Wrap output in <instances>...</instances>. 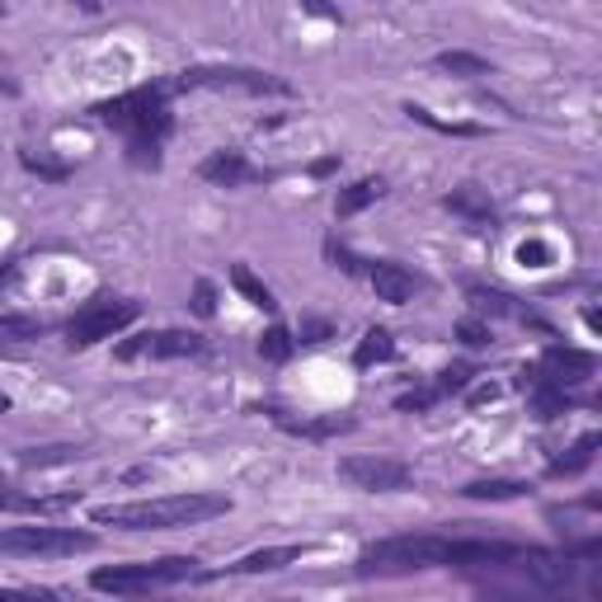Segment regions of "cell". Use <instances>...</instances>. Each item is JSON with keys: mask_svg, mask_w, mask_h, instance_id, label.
I'll use <instances>...</instances> for the list:
<instances>
[{"mask_svg": "<svg viewBox=\"0 0 602 602\" xmlns=\"http://www.w3.org/2000/svg\"><path fill=\"white\" fill-rule=\"evenodd\" d=\"M231 499L226 494H165V499H133V504H99L90 509L95 527L113 532H170V527H198L226 518Z\"/></svg>", "mask_w": 602, "mask_h": 602, "instance_id": "obj_1", "label": "cell"}, {"mask_svg": "<svg viewBox=\"0 0 602 602\" xmlns=\"http://www.w3.org/2000/svg\"><path fill=\"white\" fill-rule=\"evenodd\" d=\"M95 118L127 137V151H133L137 165H161V147L175 127L161 85H137L118 99H104V104H95Z\"/></svg>", "mask_w": 602, "mask_h": 602, "instance_id": "obj_2", "label": "cell"}, {"mask_svg": "<svg viewBox=\"0 0 602 602\" xmlns=\"http://www.w3.org/2000/svg\"><path fill=\"white\" fill-rule=\"evenodd\" d=\"M193 555H165V561H133V565H104L90 575L95 593H113V598H137V593H155V589H175V584L198 579Z\"/></svg>", "mask_w": 602, "mask_h": 602, "instance_id": "obj_3", "label": "cell"}, {"mask_svg": "<svg viewBox=\"0 0 602 602\" xmlns=\"http://www.w3.org/2000/svg\"><path fill=\"white\" fill-rule=\"evenodd\" d=\"M95 547L99 537L76 532V527H48V523L0 527V555H14V561H62V555H85Z\"/></svg>", "mask_w": 602, "mask_h": 602, "instance_id": "obj_4", "label": "cell"}, {"mask_svg": "<svg viewBox=\"0 0 602 602\" xmlns=\"http://www.w3.org/2000/svg\"><path fill=\"white\" fill-rule=\"evenodd\" d=\"M137 315H141V306H137V301H127V297H95V301H85V306L66 321V349H90V343H99V339L123 335Z\"/></svg>", "mask_w": 602, "mask_h": 602, "instance_id": "obj_5", "label": "cell"}, {"mask_svg": "<svg viewBox=\"0 0 602 602\" xmlns=\"http://www.w3.org/2000/svg\"><path fill=\"white\" fill-rule=\"evenodd\" d=\"M175 90H240V95H278L288 99L292 85L274 71H250V66H189L175 76Z\"/></svg>", "mask_w": 602, "mask_h": 602, "instance_id": "obj_6", "label": "cell"}, {"mask_svg": "<svg viewBox=\"0 0 602 602\" xmlns=\"http://www.w3.org/2000/svg\"><path fill=\"white\" fill-rule=\"evenodd\" d=\"M339 480L349 490H367V494H396L410 490L414 471L400 456H381V452H358V456H339Z\"/></svg>", "mask_w": 602, "mask_h": 602, "instance_id": "obj_7", "label": "cell"}, {"mask_svg": "<svg viewBox=\"0 0 602 602\" xmlns=\"http://www.w3.org/2000/svg\"><path fill=\"white\" fill-rule=\"evenodd\" d=\"M208 343L203 335H193V329H155V335H133L123 339L113 358L118 363H133V358H198Z\"/></svg>", "mask_w": 602, "mask_h": 602, "instance_id": "obj_8", "label": "cell"}, {"mask_svg": "<svg viewBox=\"0 0 602 602\" xmlns=\"http://www.w3.org/2000/svg\"><path fill=\"white\" fill-rule=\"evenodd\" d=\"M367 283H372V292H377V301H386V306H405V301H414V292L424 288V278L419 274H410L405 264H396V260H377L367 268Z\"/></svg>", "mask_w": 602, "mask_h": 602, "instance_id": "obj_9", "label": "cell"}, {"mask_svg": "<svg viewBox=\"0 0 602 602\" xmlns=\"http://www.w3.org/2000/svg\"><path fill=\"white\" fill-rule=\"evenodd\" d=\"M541 372H547L551 381H561V386H579V381H589L593 372H598V358L589 349H569V343H551L547 358H541Z\"/></svg>", "mask_w": 602, "mask_h": 602, "instance_id": "obj_10", "label": "cell"}, {"mask_svg": "<svg viewBox=\"0 0 602 602\" xmlns=\"http://www.w3.org/2000/svg\"><path fill=\"white\" fill-rule=\"evenodd\" d=\"M198 179L217 184V189H240V184L254 179V170H250V161L240 151H212L208 161L198 165Z\"/></svg>", "mask_w": 602, "mask_h": 602, "instance_id": "obj_11", "label": "cell"}, {"mask_svg": "<svg viewBox=\"0 0 602 602\" xmlns=\"http://www.w3.org/2000/svg\"><path fill=\"white\" fill-rule=\"evenodd\" d=\"M442 208L456 212V217L471 222V226H494V222H499V212H494V203H490V193L476 189V184H462V189H452L448 198H442Z\"/></svg>", "mask_w": 602, "mask_h": 602, "instance_id": "obj_12", "label": "cell"}, {"mask_svg": "<svg viewBox=\"0 0 602 602\" xmlns=\"http://www.w3.org/2000/svg\"><path fill=\"white\" fill-rule=\"evenodd\" d=\"M301 555H311V547H264V551L240 555V561L226 565V569H231V575H274V569L297 565Z\"/></svg>", "mask_w": 602, "mask_h": 602, "instance_id": "obj_13", "label": "cell"}, {"mask_svg": "<svg viewBox=\"0 0 602 602\" xmlns=\"http://www.w3.org/2000/svg\"><path fill=\"white\" fill-rule=\"evenodd\" d=\"M471 297V306H476L480 315H513V321H523V325H537V329H551L541 315H532V311H523L518 301H513L509 292H494V288H471L466 292Z\"/></svg>", "mask_w": 602, "mask_h": 602, "instance_id": "obj_14", "label": "cell"}, {"mask_svg": "<svg viewBox=\"0 0 602 602\" xmlns=\"http://www.w3.org/2000/svg\"><path fill=\"white\" fill-rule=\"evenodd\" d=\"M386 193V179H377V175H367V179H353L349 189H339V198H335V217L343 222V217H358L367 203H377V198Z\"/></svg>", "mask_w": 602, "mask_h": 602, "instance_id": "obj_15", "label": "cell"}, {"mask_svg": "<svg viewBox=\"0 0 602 602\" xmlns=\"http://www.w3.org/2000/svg\"><path fill=\"white\" fill-rule=\"evenodd\" d=\"M598 448H602V434H584V438L575 442V448H569V456L551 462V476H555V480H575V476H584V471L593 466Z\"/></svg>", "mask_w": 602, "mask_h": 602, "instance_id": "obj_16", "label": "cell"}, {"mask_svg": "<svg viewBox=\"0 0 602 602\" xmlns=\"http://www.w3.org/2000/svg\"><path fill=\"white\" fill-rule=\"evenodd\" d=\"M391 358H396L391 329H367V335L358 339V349H353V363L358 367H377V363H391Z\"/></svg>", "mask_w": 602, "mask_h": 602, "instance_id": "obj_17", "label": "cell"}, {"mask_svg": "<svg viewBox=\"0 0 602 602\" xmlns=\"http://www.w3.org/2000/svg\"><path fill=\"white\" fill-rule=\"evenodd\" d=\"M231 283H236V292H240V297H246V301H250V306H254V311H264V315H274V311H278V297H274V292H268V288H264V283H260V278H254V274H250V264H236V268H231Z\"/></svg>", "mask_w": 602, "mask_h": 602, "instance_id": "obj_18", "label": "cell"}, {"mask_svg": "<svg viewBox=\"0 0 602 602\" xmlns=\"http://www.w3.org/2000/svg\"><path fill=\"white\" fill-rule=\"evenodd\" d=\"M274 414L278 428H288V434H306V438H329V434H349L353 419H288L283 410H268Z\"/></svg>", "mask_w": 602, "mask_h": 602, "instance_id": "obj_19", "label": "cell"}, {"mask_svg": "<svg viewBox=\"0 0 602 602\" xmlns=\"http://www.w3.org/2000/svg\"><path fill=\"white\" fill-rule=\"evenodd\" d=\"M438 66L442 71H452L456 80H476V76H494V66L485 62V57H476V52H442L438 57Z\"/></svg>", "mask_w": 602, "mask_h": 602, "instance_id": "obj_20", "label": "cell"}, {"mask_svg": "<svg viewBox=\"0 0 602 602\" xmlns=\"http://www.w3.org/2000/svg\"><path fill=\"white\" fill-rule=\"evenodd\" d=\"M466 499H523L527 494V480H471Z\"/></svg>", "mask_w": 602, "mask_h": 602, "instance_id": "obj_21", "label": "cell"}, {"mask_svg": "<svg viewBox=\"0 0 602 602\" xmlns=\"http://www.w3.org/2000/svg\"><path fill=\"white\" fill-rule=\"evenodd\" d=\"M42 335V321L34 315H0V343H28Z\"/></svg>", "mask_w": 602, "mask_h": 602, "instance_id": "obj_22", "label": "cell"}, {"mask_svg": "<svg viewBox=\"0 0 602 602\" xmlns=\"http://www.w3.org/2000/svg\"><path fill=\"white\" fill-rule=\"evenodd\" d=\"M292 349H297V339H292L283 325L264 329V339H260V358H264V363H288Z\"/></svg>", "mask_w": 602, "mask_h": 602, "instance_id": "obj_23", "label": "cell"}, {"mask_svg": "<svg viewBox=\"0 0 602 602\" xmlns=\"http://www.w3.org/2000/svg\"><path fill=\"white\" fill-rule=\"evenodd\" d=\"M405 113L414 123H424V127H434V133H448V137H480L485 127H476V123H442V118H434L428 109H419V104H405Z\"/></svg>", "mask_w": 602, "mask_h": 602, "instance_id": "obj_24", "label": "cell"}, {"mask_svg": "<svg viewBox=\"0 0 602 602\" xmlns=\"http://www.w3.org/2000/svg\"><path fill=\"white\" fill-rule=\"evenodd\" d=\"M80 448H28L20 452V462L24 466H62V462H76Z\"/></svg>", "mask_w": 602, "mask_h": 602, "instance_id": "obj_25", "label": "cell"}, {"mask_svg": "<svg viewBox=\"0 0 602 602\" xmlns=\"http://www.w3.org/2000/svg\"><path fill=\"white\" fill-rule=\"evenodd\" d=\"M471 381H476V367H471V363H456V367H448V372H438V391L442 396H452V391H466V386Z\"/></svg>", "mask_w": 602, "mask_h": 602, "instance_id": "obj_26", "label": "cell"}, {"mask_svg": "<svg viewBox=\"0 0 602 602\" xmlns=\"http://www.w3.org/2000/svg\"><path fill=\"white\" fill-rule=\"evenodd\" d=\"M456 339H462L466 349H490V343H494L490 325H480V321H462V325H456Z\"/></svg>", "mask_w": 602, "mask_h": 602, "instance_id": "obj_27", "label": "cell"}, {"mask_svg": "<svg viewBox=\"0 0 602 602\" xmlns=\"http://www.w3.org/2000/svg\"><path fill=\"white\" fill-rule=\"evenodd\" d=\"M193 315H203V321H208V315H217V288H212L208 278L193 283Z\"/></svg>", "mask_w": 602, "mask_h": 602, "instance_id": "obj_28", "label": "cell"}, {"mask_svg": "<svg viewBox=\"0 0 602 602\" xmlns=\"http://www.w3.org/2000/svg\"><path fill=\"white\" fill-rule=\"evenodd\" d=\"M325 254L335 260V268H343V274H363V260H358L349 246H339V240H325Z\"/></svg>", "mask_w": 602, "mask_h": 602, "instance_id": "obj_29", "label": "cell"}, {"mask_svg": "<svg viewBox=\"0 0 602 602\" xmlns=\"http://www.w3.org/2000/svg\"><path fill=\"white\" fill-rule=\"evenodd\" d=\"M438 400H442V391H438V386H428V391H410V396H400L396 405L410 414V410H428V405H438Z\"/></svg>", "mask_w": 602, "mask_h": 602, "instance_id": "obj_30", "label": "cell"}, {"mask_svg": "<svg viewBox=\"0 0 602 602\" xmlns=\"http://www.w3.org/2000/svg\"><path fill=\"white\" fill-rule=\"evenodd\" d=\"M301 10H306L311 20H329V24H339V20H343V14H339L335 5H329V0H301Z\"/></svg>", "mask_w": 602, "mask_h": 602, "instance_id": "obj_31", "label": "cell"}, {"mask_svg": "<svg viewBox=\"0 0 602 602\" xmlns=\"http://www.w3.org/2000/svg\"><path fill=\"white\" fill-rule=\"evenodd\" d=\"M329 335H335V329H329L325 321H306V325H301V339L297 343H325Z\"/></svg>", "mask_w": 602, "mask_h": 602, "instance_id": "obj_32", "label": "cell"}, {"mask_svg": "<svg viewBox=\"0 0 602 602\" xmlns=\"http://www.w3.org/2000/svg\"><path fill=\"white\" fill-rule=\"evenodd\" d=\"M20 161H24V170H34V175H42V179H62V175H66V170H57V165H42L38 155H28V151L20 155Z\"/></svg>", "mask_w": 602, "mask_h": 602, "instance_id": "obj_33", "label": "cell"}, {"mask_svg": "<svg viewBox=\"0 0 602 602\" xmlns=\"http://www.w3.org/2000/svg\"><path fill=\"white\" fill-rule=\"evenodd\" d=\"M335 170H339V155H325V161H315V165H311V175H315V179H325V175H335Z\"/></svg>", "mask_w": 602, "mask_h": 602, "instance_id": "obj_34", "label": "cell"}, {"mask_svg": "<svg viewBox=\"0 0 602 602\" xmlns=\"http://www.w3.org/2000/svg\"><path fill=\"white\" fill-rule=\"evenodd\" d=\"M499 391H494V386H476V391H471V405H485V400H494Z\"/></svg>", "mask_w": 602, "mask_h": 602, "instance_id": "obj_35", "label": "cell"}, {"mask_svg": "<svg viewBox=\"0 0 602 602\" xmlns=\"http://www.w3.org/2000/svg\"><path fill=\"white\" fill-rule=\"evenodd\" d=\"M80 10H90V14H99V0H76Z\"/></svg>", "mask_w": 602, "mask_h": 602, "instance_id": "obj_36", "label": "cell"}, {"mask_svg": "<svg viewBox=\"0 0 602 602\" xmlns=\"http://www.w3.org/2000/svg\"><path fill=\"white\" fill-rule=\"evenodd\" d=\"M0 414H10V396H0Z\"/></svg>", "mask_w": 602, "mask_h": 602, "instance_id": "obj_37", "label": "cell"}, {"mask_svg": "<svg viewBox=\"0 0 602 602\" xmlns=\"http://www.w3.org/2000/svg\"><path fill=\"white\" fill-rule=\"evenodd\" d=\"M0 14H5V0H0Z\"/></svg>", "mask_w": 602, "mask_h": 602, "instance_id": "obj_38", "label": "cell"}]
</instances>
